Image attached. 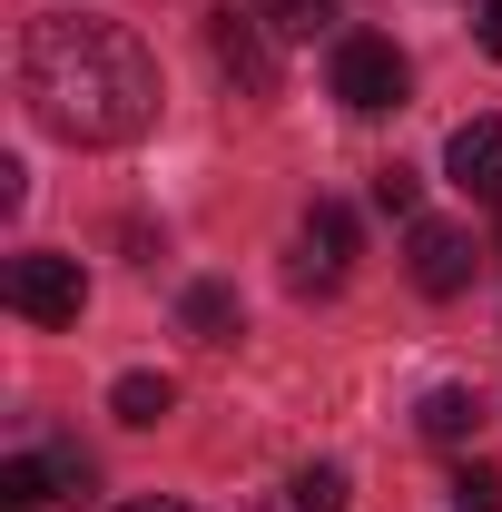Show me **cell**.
Wrapping results in <instances>:
<instances>
[{
  "mask_svg": "<svg viewBox=\"0 0 502 512\" xmlns=\"http://www.w3.org/2000/svg\"><path fill=\"white\" fill-rule=\"evenodd\" d=\"M414 424H424V444H473V424H483V394H473V384H434Z\"/></svg>",
  "mask_w": 502,
  "mask_h": 512,
  "instance_id": "9",
  "label": "cell"
},
{
  "mask_svg": "<svg viewBox=\"0 0 502 512\" xmlns=\"http://www.w3.org/2000/svg\"><path fill=\"white\" fill-rule=\"evenodd\" d=\"M109 414L148 434V424H168V414H178V384H168V375H119V384H109Z\"/></svg>",
  "mask_w": 502,
  "mask_h": 512,
  "instance_id": "11",
  "label": "cell"
},
{
  "mask_svg": "<svg viewBox=\"0 0 502 512\" xmlns=\"http://www.w3.org/2000/svg\"><path fill=\"white\" fill-rule=\"evenodd\" d=\"M0 296H10V316H30V325H79L89 276H79V256H10Z\"/></svg>",
  "mask_w": 502,
  "mask_h": 512,
  "instance_id": "3",
  "label": "cell"
},
{
  "mask_svg": "<svg viewBox=\"0 0 502 512\" xmlns=\"http://www.w3.org/2000/svg\"><path fill=\"white\" fill-rule=\"evenodd\" d=\"M247 10L276 30V40H315V30H335V10H345V0H247Z\"/></svg>",
  "mask_w": 502,
  "mask_h": 512,
  "instance_id": "12",
  "label": "cell"
},
{
  "mask_svg": "<svg viewBox=\"0 0 502 512\" xmlns=\"http://www.w3.org/2000/svg\"><path fill=\"white\" fill-rule=\"evenodd\" d=\"M453 512H502V473L493 463H463V473H453Z\"/></svg>",
  "mask_w": 502,
  "mask_h": 512,
  "instance_id": "14",
  "label": "cell"
},
{
  "mask_svg": "<svg viewBox=\"0 0 502 512\" xmlns=\"http://www.w3.org/2000/svg\"><path fill=\"white\" fill-rule=\"evenodd\" d=\"M345 266H355V207H335V197H315L306 227H296V286L306 296H325V286H345Z\"/></svg>",
  "mask_w": 502,
  "mask_h": 512,
  "instance_id": "5",
  "label": "cell"
},
{
  "mask_svg": "<svg viewBox=\"0 0 502 512\" xmlns=\"http://www.w3.org/2000/svg\"><path fill=\"white\" fill-rule=\"evenodd\" d=\"M404 89H414V69H404V50H394L384 30H345V40H335V99H345L355 119L404 109Z\"/></svg>",
  "mask_w": 502,
  "mask_h": 512,
  "instance_id": "2",
  "label": "cell"
},
{
  "mask_svg": "<svg viewBox=\"0 0 502 512\" xmlns=\"http://www.w3.org/2000/svg\"><path fill=\"white\" fill-rule=\"evenodd\" d=\"M207 50H217V69H227L247 99H276L286 69H276V30H266L256 10H217V20H207Z\"/></svg>",
  "mask_w": 502,
  "mask_h": 512,
  "instance_id": "4",
  "label": "cell"
},
{
  "mask_svg": "<svg viewBox=\"0 0 502 512\" xmlns=\"http://www.w3.org/2000/svg\"><path fill=\"white\" fill-rule=\"evenodd\" d=\"M483 50L502 60V0H483Z\"/></svg>",
  "mask_w": 502,
  "mask_h": 512,
  "instance_id": "16",
  "label": "cell"
},
{
  "mask_svg": "<svg viewBox=\"0 0 502 512\" xmlns=\"http://www.w3.org/2000/svg\"><path fill=\"white\" fill-rule=\"evenodd\" d=\"M493 256H502V247H493Z\"/></svg>",
  "mask_w": 502,
  "mask_h": 512,
  "instance_id": "18",
  "label": "cell"
},
{
  "mask_svg": "<svg viewBox=\"0 0 502 512\" xmlns=\"http://www.w3.org/2000/svg\"><path fill=\"white\" fill-rule=\"evenodd\" d=\"M178 325H188L197 345H237V286H217V276L188 286V296H178Z\"/></svg>",
  "mask_w": 502,
  "mask_h": 512,
  "instance_id": "10",
  "label": "cell"
},
{
  "mask_svg": "<svg viewBox=\"0 0 502 512\" xmlns=\"http://www.w3.org/2000/svg\"><path fill=\"white\" fill-rule=\"evenodd\" d=\"M414 197H424V178H414L404 158H394V168H375V207H384V217H414Z\"/></svg>",
  "mask_w": 502,
  "mask_h": 512,
  "instance_id": "15",
  "label": "cell"
},
{
  "mask_svg": "<svg viewBox=\"0 0 502 512\" xmlns=\"http://www.w3.org/2000/svg\"><path fill=\"white\" fill-rule=\"evenodd\" d=\"M20 99L69 148H128V138L158 128V60L119 20H30Z\"/></svg>",
  "mask_w": 502,
  "mask_h": 512,
  "instance_id": "1",
  "label": "cell"
},
{
  "mask_svg": "<svg viewBox=\"0 0 502 512\" xmlns=\"http://www.w3.org/2000/svg\"><path fill=\"white\" fill-rule=\"evenodd\" d=\"M286 503H296V512H345L355 493H345V473H335V463H306V473L286 483Z\"/></svg>",
  "mask_w": 502,
  "mask_h": 512,
  "instance_id": "13",
  "label": "cell"
},
{
  "mask_svg": "<svg viewBox=\"0 0 502 512\" xmlns=\"http://www.w3.org/2000/svg\"><path fill=\"white\" fill-rule=\"evenodd\" d=\"M473 266H483V247H473L463 227H443V217L414 227V286H424V296H463V286H473Z\"/></svg>",
  "mask_w": 502,
  "mask_h": 512,
  "instance_id": "6",
  "label": "cell"
},
{
  "mask_svg": "<svg viewBox=\"0 0 502 512\" xmlns=\"http://www.w3.org/2000/svg\"><path fill=\"white\" fill-rule=\"evenodd\" d=\"M443 178L463 197H493L502 207V119H463L453 138H443Z\"/></svg>",
  "mask_w": 502,
  "mask_h": 512,
  "instance_id": "7",
  "label": "cell"
},
{
  "mask_svg": "<svg viewBox=\"0 0 502 512\" xmlns=\"http://www.w3.org/2000/svg\"><path fill=\"white\" fill-rule=\"evenodd\" d=\"M50 493H69L60 453H10V463H0V512H40Z\"/></svg>",
  "mask_w": 502,
  "mask_h": 512,
  "instance_id": "8",
  "label": "cell"
},
{
  "mask_svg": "<svg viewBox=\"0 0 502 512\" xmlns=\"http://www.w3.org/2000/svg\"><path fill=\"white\" fill-rule=\"evenodd\" d=\"M119 512H188V503H119Z\"/></svg>",
  "mask_w": 502,
  "mask_h": 512,
  "instance_id": "17",
  "label": "cell"
}]
</instances>
